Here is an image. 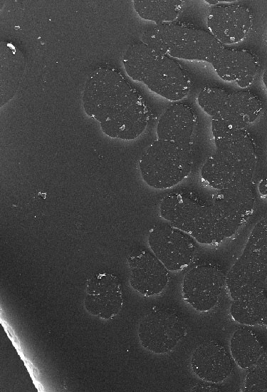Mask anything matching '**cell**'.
I'll return each instance as SVG.
<instances>
[{
	"mask_svg": "<svg viewBox=\"0 0 267 392\" xmlns=\"http://www.w3.org/2000/svg\"><path fill=\"white\" fill-rule=\"evenodd\" d=\"M142 43L171 58L209 63L224 81L248 87L259 68L257 56L246 49L227 48L211 33L172 23L157 24L142 35Z\"/></svg>",
	"mask_w": 267,
	"mask_h": 392,
	"instance_id": "1",
	"label": "cell"
},
{
	"mask_svg": "<svg viewBox=\"0 0 267 392\" xmlns=\"http://www.w3.org/2000/svg\"><path fill=\"white\" fill-rule=\"evenodd\" d=\"M254 201L253 186L219 191L209 205L175 193L162 200L159 213L172 226L199 243L216 244L235 234L251 214Z\"/></svg>",
	"mask_w": 267,
	"mask_h": 392,
	"instance_id": "2",
	"label": "cell"
},
{
	"mask_svg": "<svg viewBox=\"0 0 267 392\" xmlns=\"http://www.w3.org/2000/svg\"><path fill=\"white\" fill-rule=\"evenodd\" d=\"M82 101L86 114L112 138L134 140L147 125L150 114L145 99L115 68L94 69L87 78Z\"/></svg>",
	"mask_w": 267,
	"mask_h": 392,
	"instance_id": "3",
	"label": "cell"
},
{
	"mask_svg": "<svg viewBox=\"0 0 267 392\" xmlns=\"http://www.w3.org/2000/svg\"><path fill=\"white\" fill-rule=\"evenodd\" d=\"M216 150L201 170L202 179L219 191L253 186L257 156L254 141L245 129L231 130L214 139Z\"/></svg>",
	"mask_w": 267,
	"mask_h": 392,
	"instance_id": "4",
	"label": "cell"
},
{
	"mask_svg": "<svg viewBox=\"0 0 267 392\" xmlns=\"http://www.w3.org/2000/svg\"><path fill=\"white\" fill-rule=\"evenodd\" d=\"M122 62L132 80L169 100H180L190 91V77L181 65L142 42L129 46Z\"/></svg>",
	"mask_w": 267,
	"mask_h": 392,
	"instance_id": "5",
	"label": "cell"
},
{
	"mask_svg": "<svg viewBox=\"0 0 267 392\" xmlns=\"http://www.w3.org/2000/svg\"><path fill=\"white\" fill-rule=\"evenodd\" d=\"M191 144L157 139L142 155L139 168L142 180L155 189L172 187L189 173Z\"/></svg>",
	"mask_w": 267,
	"mask_h": 392,
	"instance_id": "6",
	"label": "cell"
},
{
	"mask_svg": "<svg viewBox=\"0 0 267 392\" xmlns=\"http://www.w3.org/2000/svg\"><path fill=\"white\" fill-rule=\"evenodd\" d=\"M197 102L211 119L226 124L232 130H244L261 115L263 104L249 91H228L221 87L204 86L199 93Z\"/></svg>",
	"mask_w": 267,
	"mask_h": 392,
	"instance_id": "7",
	"label": "cell"
},
{
	"mask_svg": "<svg viewBox=\"0 0 267 392\" xmlns=\"http://www.w3.org/2000/svg\"><path fill=\"white\" fill-rule=\"evenodd\" d=\"M267 276V217L253 227L241 255L226 274L233 300L261 289Z\"/></svg>",
	"mask_w": 267,
	"mask_h": 392,
	"instance_id": "8",
	"label": "cell"
},
{
	"mask_svg": "<svg viewBox=\"0 0 267 392\" xmlns=\"http://www.w3.org/2000/svg\"><path fill=\"white\" fill-rule=\"evenodd\" d=\"M186 334L184 321L175 312L168 309L150 312L142 319L137 329L142 346L157 354L171 351Z\"/></svg>",
	"mask_w": 267,
	"mask_h": 392,
	"instance_id": "9",
	"label": "cell"
},
{
	"mask_svg": "<svg viewBox=\"0 0 267 392\" xmlns=\"http://www.w3.org/2000/svg\"><path fill=\"white\" fill-rule=\"evenodd\" d=\"M225 287L226 275L221 269L211 264H199L184 275L182 296L194 310L206 312L218 304Z\"/></svg>",
	"mask_w": 267,
	"mask_h": 392,
	"instance_id": "10",
	"label": "cell"
},
{
	"mask_svg": "<svg viewBox=\"0 0 267 392\" xmlns=\"http://www.w3.org/2000/svg\"><path fill=\"white\" fill-rule=\"evenodd\" d=\"M184 232L169 225L157 226L150 232V247L169 271L185 268L194 257L196 247L193 240Z\"/></svg>",
	"mask_w": 267,
	"mask_h": 392,
	"instance_id": "11",
	"label": "cell"
},
{
	"mask_svg": "<svg viewBox=\"0 0 267 392\" xmlns=\"http://www.w3.org/2000/svg\"><path fill=\"white\" fill-rule=\"evenodd\" d=\"M252 24L251 11L240 4L215 6L209 10L206 18L210 33L223 45L243 41Z\"/></svg>",
	"mask_w": 267,
	"mask_h": 392,
	"instance_id": "12",
	"label": "cell"
},
{
	"mask_svg": "<svg viewBox=\"0 0 267 392\" xmlns=\"http://www.w3.org/2000/svg\"><path fill=\"white\" fill-rule=\"evenodd\" d=\"M130 283L138 293L156 296L162 293L169 281V270L147 250L133 252L128 257Z\"/></svg>",
	"mask_w": 267,
	"mask_h": 392,
	"instance_id": "13",
	"label": "cell"
},
{
	"mask_svg": "<svg viewBox=\"0 0 267 392\" xmlns=\"http://www.w3.org/2000/svg\"><path fill=\"white\" fill-rule=\"evenodd\" d=\"M122 304L121 285L116 277L101 273L89 280L85 306L91 314L103 319H112L120 312Z\"/></svg>",
	"mask_w": 267,
	"mask_h": 392,
	"instance_id": "14",
	"label": "cell"
},
{
	"mask_svg": "<svg viewBox=\"0 0 267 392\" xmlns=\"http://www.w3.org/2000/svg\"><path fill=\"white\" fill-rule=\"evenodd\" d=\"M190 366L199 378L213 383L225 381L233 369L228 351L221 344L212 340L204 341L194 349Z\"/></svg>",
	"mask_w": 267,
	"mask_h": 392,
	"instance_id": "15",
	"label": "cell"
},
{
	"mask_svg": "<svg viewBox=\"0 0 267 392\" xmlns=\"http://www.w3.org/2000/svg\"><path fill=\"white\" fill-rule=\"evenodd\" d=\"M194 125L195 115L192 109L185 103H174L167 108L158 121L157 138L191 144Z\"/></svg>",
	"mask_w": 267,
	"mask_h": 392,
	"instance_id": "16",
	"label": "cell"
},
{
	"mask_svg": "<svg viewBox=\"0 0 267 392\" xmlns=\"http://www.w3.org/2000/svg\"><path fill=\"white\" fill-rule=\"evenodd\" d=\"M26 61L21 51L8 41L0 43V104L15 95L23 76Z\"/></svg>",
	"mask_w": 267,
	"mask_h": 392,
	"instance_id": "17",
	"label": "cell"
},
{
	"mask_svg": "<svg viewBox=\"0 0 267 392\" xmlns=\"http://www.w3.org/2000/svg\"><path fill=\"white\" fill-rule=\"evenodd\" d=\"M230 314L236 322L248 326H267V296L261 289L233 300Z\"/></svg>",
	"mask_w": 267,
	"mask_h": 392,
	"instance_id": "18",
	"label": "cell"
},
{
	"mask_svg": "<svg viewBox=\"0 0 267 392\" xmlns=\"http://www.w3.org/2000/svg\"><path fill=\"white\" fill-rule=\"evenodd\" d=\"M231 355L236 365L242 369L253 366L262 354L263 346L253 331L241 328L235 331L229 341Z\"/></svg>",
	"mask_w": 267,
	"mask_h": 392,
	"instance_id": "19",
	"label": "cell"
},
{
	"mask_svg": "<svg viewBox=\"0 0 267 392\" xmlns=\"http://www.w3.org/2000/svg\"><path fill=\"white\" fill-rule=\"evenodd\" d=\"M184 4L185 1L181 0L133 1V7L137 15L157 24L174 21L182 12Z\"/></svg>",
	"mask_w": 267,
	"mask_h": 392,
	"instance_id": "20",
	"label": "cell"
},
{
	"mask_svg": "<svg viewBox=\"0 0 267 392\" xmlns=\"http://www.w3.org/2000/svg\"><path fill=\"white\" fill-rule=\"evenodd\" d=\"M244 391H263L267 389V351H264L256 363L248 369Z\"/></svg>",
	"mask_w": 267,
	"mask_h": 392,
	"instance_id": "21",
	"label": "cell"
},
{
	"mask_svg": "<svg viewBox=\"0 0 267 392\" xmlns=\"http://www.w3.org/2000/svg\"><path fill=\"white\" fill-rule=\"evenodd\" d=\"M260 191L263 195H267V179L260 184Z\"/></svg>",
	"mask_w": 267,
	"mask_h": 392,
	"instance_id": "22",
	"label": "cell"
},
{
	"mask_svg": "<svg viewBox=\"0 0 267 392\" xmlns=\"http://www.w3.org/2000/svg\"><path fill=\"white\" fill-rule=\"evenodd\" d=\"M262 80H263V84H264V86H265V87L267 90V68H266V70L263 72Z\"/></svg>",
	"mask_w": 267,
	"mask_h": 392,
	"instance_id": "23",
	"label": "cell"
}]
</instances>
